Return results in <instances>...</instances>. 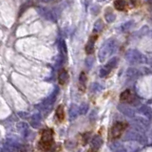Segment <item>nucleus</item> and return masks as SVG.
Segmentation results:
<instances>
[{
  "label": "nucleus",
  "instance_id": "f257e3e1",
  "mask_svg": "<svg viewBox=\"0 0 152 152\" xmlns=\"http://www.w3.org/2000/svg\"><path fill=\"white\" fill-rule=\"evenodd\" d=\"M116 49V41L112 38H110L108 41H106L103 44L99 50V54H98V58L101 62H105L108 59V56H110L113 54V52Z\"/></svg>",
  "mask_w": 152,
  "mask_h": 152
},
{
  "label": "nucleus",
  "instance_id": "f03ea898",
  "mask_svg": "<svg viewBox=\"0 0 152 152\" xmlns=\"http://www.w3.org/2000/svg\"><path fill=\"white\" fill-rule=\"evenodd\" d=\"M126 59L130 64H139V63H147V58L143 55L141 52L135 49H130L126 53Z\"/></svg>",
  "mask_w": 152,
  "mask_h": 152
},
{
  "label": "nucleus",
  "instance_id": "7ed1b4c3",
  "mask_svg": "<svg viewBox=\"0 0 152 152\" xmlns=\"http://www.w3.org/2000/svg\"><path fill=\"white\" fill-rule=\"evenodd\" d=\"M37 12L44 18H46L48 20H52V21H56L59 16V12L57 10H54V9L50 10V9H48L45 7H38Z\"/></svg>",
  "mask_w": 152,
  "mask_h": 152
},
{
  "label": "nucleus",
  "instance_id": "20e7f679",
  "mask_svg": "<svg viewBox=\"0 0 152 152\" xmlns=\"http://www.w3.org/2000/svg\"><path fill=\"white\" fill-rule=\"evenodd\" d=\"M53 142V132L52 130L50 129H45L43 130L42 135H41V145L46 148V149H49V148L52 147Z\"/></svg>",
  "mask_w": 152,
  "mask_h": 152
},
{
  "label": "nucleus",
  "instance_id": "39448f33",
  "mask_svg": "<svg viewBox=\"0 0 152 152\" xmlns=\"http://www.w3.org/2000/svg\"><path fill=\"white\" fill-rule=\"evenodd\" d=\"M126 127V124L124 123H116L114 126H113L112 129H111V136L113 139H117L119 137H121L122 133Z\"/></svg>",
  "mask_w": 152,
  "mask_h": 152
},
{
  "label": "nucleus",
  "instance_id": "423d86ee",
  "mask_svg": "<svg viewBox=\"0 0 152 152\" xmlns=\"http://www.w3.org/2000/svg\"><path fill=\"white\" fill-rule=\"evenodd\" d=\"M125 140H135V141H139L141 142H144V137H143L139 132H137L136 130H129L125 135Z\"/></svg>",
  "mask_w": 152,
  "mask_h": 152
},
{
  "label": "nucleus",
  "instance_id": "0eeeda50",
  "mask_svg": "<svg viewBox=\"0 0 152 152\" xmlns=\"http://www.w3.org/2000/svg\"><path fill=\"white\" fill-rule=\"evenodd\" d=\"M90 145H91L90 150H92L93 152H98V150L100 149V147H102V145H103L102 137L99 135H95L93 138H91Z\"/></svg>",
  "mask_w": 152,
  "mask_h": 152
},
{
  "label": "nucleus",
  "instance_id": "6e6552de",
  "mask_svg": "<svg viewBox=\"0 0 152 152\" xmlns=\"http://www.w3.org/2000/svg\"><path fill=\"white\" fill-rule=\"evenodd\" d=\"M118 109L123 113L125 116L129 118H133L135 113H134V110L132 108H130L129 106L126 105V104H119L118 105Z\"/></svg>",
  "mask_w": 152,
  "mask_h": 152
},
{
  "label": "nucleus",
  "instance_id": "1a4fd4ad",
  "mask_svg": "<svg viewBox=\"0 0 152 152\" xmlns=\"http://www.w3.org/2000/svg\"><path fill=\"white\" fill-rule=\"evenodd\" d=\"M68 79H70V76H68V73L65 69H62V70L60 71V72H59V75H58V80H59V83H60L61 85H65L66 83H68Z\"/></svg>",
  "mask_w": 152,
  "mask_h": 152
},
{
  "label": "nucleus",
  "instance_id": "9d476101",
  "mask_svg": "<svg viewBox=\"0 0 152 152\" xmlns=\"http://www.w3.org/2000/svg\"><path fill=\"white\" fill-rule=\"evenodd\" d=\"M120 99H121L122 101H127V102H133V100H134L133 95L131 94L130 90L124 91L123 93L121 94Z\"/></svg>",
  "mask_w": 152,
  "mask_h": 152
},
{
  "label": "nucleus",
  "instance_id": "9b49d317",
  "mask_svg": "<svg viewBox=\"0 0 152 152\" xmlns=\"http://www.w3.org/2000/svg\"><path fill=\"white\" fill-rule=\"evenodd\" d=\"M41 121H42V118H41L40 114H34L31 116V124L33 128H38L41 126Z\"/></svg>",
  "mask_w": 152,
  "mask_h": 152
},
{
  "label": "nucleus",
  "instance_id": "f8f14e48",
  "mask_svg": "<svg viewBox=\"0 0 152 152\" xmlns=\"http://www.w3.org/2000/svg\"><path fill=\"white\" fill-rule=\"evenodd\" d=\"M58 92H59L58 87H55V91H53L52 94L50 95V96L46 100L44 101V105H45V106H50V105H52V104L55 101L56 96L58 95Z\"/></svg>",
  "mask_w": 152,
  "mask_h": 152
},
{
  "label": "nucleus",
  "instance_id": "ddd939ff",
  "mask_svg": "<svg viewBox=\"0 0 152 152\" xmlns=\"http://www.w3.org/2000/svg\"><path fill=\"white\" fill-rule=\"evenodd\" d=\"M117 63H118V58H112L110 60L108 61V63L104 66V68H105L108 73H110V71H111L113 68L116 67Z\"/></svg>",
  "mask_w": 152,
  "mask_h": 152
},
{
  "label": "nucleus",
  "instance_id": "4468645a",
  "mask_svg": "<svg viewBox=\"0 0 152 152\" xmlns=\"http://www.w3.org/2000/svg\"><path fill=\"white\" fill-rule=\"evenodd\" d=\"M95 40H96V37H91L90 38H89L88 42L87 43V45H86V52H87V54H91L92 52H93L94 50V42Z\"/></svg>",
  "mask_w": 152,
  "mask_h": 152
},
{
  "label": "nucleus",
  "instance_id": "2eb2a0df",
  "mask_svg": "<svg viewBox=\"0 0 152 152\" xmlns=\"http://www.w3.org/2000/svg\"><path fill=\"white\" fill-rule=\"evenodd\" d=\"M86 82H87V76H86L85 72H82L79 76V89L81 91H85Z\"/></svg>",
  "mask_w": 152,
  "mask_h": 152
},
{
  "label": "nucleus",
  "instance_id": "dca6fc26",
  "mask_svg": "<svg viewBox=\"0 0 152 152\" xmlns=\"http://www.w3.org/2000/svg\"><path fill=\"white\" fill-rule=\"evenodd\" d=\"M68 114H70V120H74L75 118H77V116L79 114L78 106L75 105V104H72L70 110H68Z\"/></svg>",
  "mask_w": 152,
  "mask_h": 152
},
{
  "label": "nucleus",
  "instance_id": "f3484780",
  "mask_svg": "<svg viewBox=\"0 0 152 152\" xmlns=\"http://www.w3.org/2000/svg\"><path fill=\"white\" fill-rule=\"evenodd\" d=\"M113 4H114V7L116 10L123 11L125 10V8H126L127 2H126V0H115Z\"/></svg>",
  "mask_w": 152,
  "mask_h": 152
},
{
  "label": "nucleus",
  "instance_id": "a211bd4d",
  "mask_svg": "<svg viewBox=\"0 0 152 152\" xmlns=\"http://www.w3.org/2000/svg\"><path fill=\"white\" fill-rule=\"evenodd\" d=\"M55 116H56V118L58 119L59 121L64 120L65 114H64V107H63V105H59L57 107V109H56V111H55Z\"/></svg>",
  "mask_w": 152,
  "mask_h": 152
},
{
  "label": "nucleus",
  "instance_id": "6ab92c4d",
  "mask_svg": "<svg viewBox=\"0 0 152 152\" xmlns=\"http://www.w3.org/2000/svg\"><path fill=\"white\" fill-rule=\"evenodd\" d=\"M140 75H141L140 70H137L135 68H129L127 71V76L129 77H138Z\"/></svg>",
  "mask_w": 152,
  "mask_h": 152
},
{
  "label": "nucleus",
  "instance_id": "aec40b11",
  "mask_svg": "<svg viewBox=\"0 0 152 152\" xmlns=\"http://www.w3.org/2000/svg\"><path fill=\"white\" fill-rule=\"evenodd\" d=\"M104 29V23L102 21V19H98L96 22L94 23V27H93V30L94 32H101L102 30Z\"/></svg>",
  "mask_w": 152,
  "mask_h": 152
},
{
  "label": "nucleus",
  "instance_id": "412c9836",
  "mask_svg": "<svg viewBox=\"0 0 152 152\" xmlns=\"http://www.w3.org/2000/svg\"><path fill=\"white\" fill-rule=\"evenodd\" d=\"M88 103H82L81 105L78 107L79 114H81V115H85L86 113L88 112Z\"/></svg>",
  "mask_w": 152,
  "mask_h": 152
},
{
  "label": "nucleus",
  "instance_id": "4be33fe9",
  "mask_svg": "<svg viewBox=\"0 0 152 152\" xmlns=\"http://www.w3.org/2000/svg\"><path fill=\"white\" fill-rule=\"evenodd\" d=\"M139 111L143 113L144 115L145 116H147L148 118H150L151 117V110L149 107H147V106H142L141 108L139 109Z\"/></svg>",
  "mask_w": 152,
  "mask_h": 152
},
{
  "label": "nucleus",
  "instance_id": "5701e85b",
  "mask_svg": "<svg viewBox=\"0 0 152 152\" xmlns=\"http://www.w3.org/2000/svg\"><path fill=\"white\" fill-rule=\"evenodd\" d=\"M1 152H17V148L13 147L11 145H5L1 148Z\"/></svg>",
  "mask_w": 152,
  "mask_h": 152
},
{
  "label": "nucleus",
  "instance_id": "b1692460",
  "mask_svg": "<svg viewBox=\"0 0 152 152\" xmlns=\"http://www.w3.org/2000/svg\"><path fill=\"white\" fill-rule=\"evenodd\" d=\"M105 18H106V20L108 22H109V23H111V22H113L115 20V18H116V16L113 13H106V14H105Z\"/></svg>",
  "mask_w": 152,
  "mask_h": 152
},
{
  "label": "nucleus",
  "instance_id": "393cba45",
  "mask_svg": "<svg viewBox=\"0 0 152 152\" xmlns=\"http://www.w3.org/2000/svg\"><path fill=\"white\" fill-rule=\"evenodd\" d=\"M102 87L100 86V84H98V83H93V84H91L90 86V90L91 92H93V93H98V92H100L101 90H102Z\"/></svg>",
  "mask_w": 152,
  "mask_h": 152
},
{
  "label": "nucleus",
  "instance_id": "a878e982",
  "mask_svg": "<svg viewBox=\"0 0 152 152\" xmlns=\"http://www.w3.org/2000/svg\"><path fill=\"white\" fill-rule=\"evenodd\" d=\"M133 21H127V22H125L123 25L121 26V29L122 31H127V30H129L131 27L133 26Z\"/></svg>",
  "mask_w": 152,
  "mask_h": 152
},
{
  "label": "nucleus",
  "instance_id": "bb28decb",
  "mask_svg": "<svg viewBox=\"0 0 152 152\" xmlns=\"http://www.w3.org/2000/svg\"><path fill=\"white\" fill-rule=\"evenodd\" d=\"M60 50H61V53H62V55H63L64 56H67V45H66V43H65V41L62 39L60 41Z\"/></svg>",
  "mask_w": 152,
  "mask_h": 152
},
{
  "label": "nucleus",
  "instance_id": "cd10ccee",
  "mask_svg": "<svg viewBox=\"0 0 152 152\" xmlns=\"http://www.w3.org/2000/svg\"><path fill=\"white\" fill-rule=\"evenodd\" d=\"M17 152H31V148L29 145H20L17 148Z\"/></svg>",
  "mask_w": 152,
  "mask_h": 152
},
{
  "label": "nucleus",
  "instance_id": "c85d7f7f",
  "mask_svg": "<svg viewBox=\"0 0 152 152\" xmlns=\"http://www.w3.org/2000/svg\"><path fill=\"white\" fill-rule=\"evenodd\" d=\"M93 62H94V58H92V56H88L86 59V66H87L88 69H90L92 67V65H93Z\"/></svg>",
  "mask_w": 152,
  "mask_h": 152
},
{
  "label": "nucleus",
  "instance_id": "c756f323",
  "mask_svg": "<svg viewBox=\"0 0 152 152\" xmlns=\"http://www.w3.org/2000/svg\"><path fill=\"white\" fill-rule=\"evenodd\" d=\"M17 129L19 131H21V132H24V131H26L28 129V124L26 123H19L17 124Z\"/></svg>",
  "mask_w": 152,
  "mask_h": 152
},
{
  "label": "nucleus",
  "instance_id": "7c9ffc66",
  "mask_svg": "<svg viewBox=\"0 0 152 152\" xmlns=\"http://www.w3.org/2000/svg\"><path fill=\"white\" fill-rule=\"evenodd\" d=\"M89 138H90V133H87V134H85L84 137H83V144H84V145L88 144V142Z\"/></svg>",
  "mask_w": 152,
  "mask_h": 152
},
{
  "label": "nucleus",
  "instance_id": "2f4dec72",
  "mask_svg": "<svg viewBox=\"0 0 152 152\" xmlns=\"http://www.w3.org/2000/svg\"><path fill=\"white\" fill-rule=\"evenodd\" d=\"M18 115H19L21 118H23V119H27V118L29 117V114H28L27 112H19Z\"/></svg>",
  "mask_w": 152,
  "mask_h": 152
},
{
  "label": "nucleus",
  "instance_id": "473e14b6",
  "mask_svg": "<svg viewBox=\"0 0 152 152\" xmlns=\"http://www.w3.org/2000/svg\"><path fill=\"white\" fill-rule=\"evenodd\" d=\"M113 152H126V150H125V148H123L122 147H118L115 148V150Z\"/></svg>",
  "mask_w": 152,
  "mask_h": 152
},
{
  "label": "nucleus",
  "instance_id": "72a5a7b5",
  "mask_svg": "<svg viewBox=\"0 0 152 152\" xmlns=\"http://www.w3.org/2000/svg\"><path fill=\"white\" fill-rule=\"evenodd\" d=\"M42 2L44 3H50V2H53V1H58V0H41Z\"/></svg>",
  "mask_w": 152,
  "mask_h": 152
},
{
  "label": "nucleus",
  "instance_id": "f704fd0d",
  "mask_svg": "<svg viewBox=\"0 0 152 152\" xmlns=\"http://www.w3.org/2000/svg\"><path fill=\"white\" fill-rule=\"evenodd\" d=\"M89 2H90V0H84V3H85V5H86V6H88Z\"/></svg>",
  "mask_w": 152,
  "mask_h": 152
},
{
  "label": "nucleus",
  "instance_id": "c9c22d12",
  "mask_svg": "<svg viewBox=\"0 0 152 152\" xmlns=\"http://www.w3.org/2000/svg\"><path fill=\"white\" fill-rule=\"evenodd\" d=\"M97 1H99V2H100V1H104V0H97Z\"/></svg>",
  "mask_w": 152,
  "mask_h": 152
},
{
  "label": "nucleus",
  "instance_id": "e433bc0d",
  "mask_svg": "<svg viewBox=\"0 0 152 152\" xmlns=\"http://www.w3.org/2000/svg\"><path fill=\"white\" fill-rule=\"evenodd\" d=\"M80 152H83V151H80Z\"/></svg>",
  "mask_w": 152,
  "mask_h": 152
}]
</instances>
